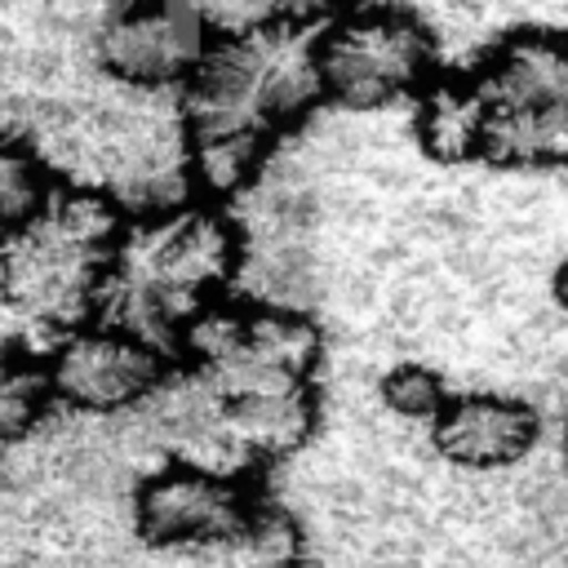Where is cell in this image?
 <instances>
[{"label":"cell","instance_id":"cell-1","mask_svg":"<svg viewBox=\"0 0 568 568\" xmlns=\"http://www.w3.org/2000/svg\"><path fill=\"white\" fill-rule=\"evenodd\" d=\"M315 106L320 75L311 31L257 27L213 36L209 53L178 89L195 195H244Z\"/></svg>","mask_w":568,"mask_h":568},{"label":"cell","instance_id":"cell-2","mask_svg":"<svg viewBox=\"0 0 568 568\" xmlns=\"http://www.w3.org/2000/svg\"><path fill=\"white\" fill-rule=\"evenodd\" d=\"M240 253V222L222 200L186 195L124 213L98 315L178 351L182 333L235 293Z\"/></svg>","mask_w":568,"mask_h":568},{"label":"cell","instance_id":"cell-3","mask_svg":"<svg viewBox=\"0 0 568 568\" xmlns=\"http://www.w3.org/2000/svg\"><path fill=\"white\" fill-rule=\"evenodd\" d=\"M124 213L84 186H53L40 213L0 244V297L18 328L58 337L102 306Z\"/></svg>","mask_w":568,"mask_h":568},{"label":"cell","instance_id":"cell-4","mask_svg":"<svg viewBox=\"0 0 568 568\" xmlns=\"http://www.w3.org/2000/svg\"><path fill=\"white\" fill-rule=\"evenodd\" d=\"M479 106L475 164L501 173L568 169V31L515 27L462 67Z\"/></svg>","mask_w":568,"mask_h":568},{"label":"cell","instance_id":"cell-5","mask_svg":"<svg viewBox=\"0 0 568 568\" xmlns=\"http://www.w3.org/2000/svg\"><path fill=\"white\" fill-rule=\"evenodd\" d=\"M320 102L346 115L413 106L444 71V44L426 13L404 0H346L311 31Z\"/></svg>","mask_w":568,"mask_h":568},{"label":"cell","instance_id":"cell-6","mask_svg":"<svg viewBox=\"0 0 568 568\" xmlns=\"http://www.w3.org/2000/svg\"><path fill=\"white\" fill-rule=\"evenodd\" d=\"M129 532L142 550H204L248 537L275 506L253 475L160 457L129 484Z\"/></svg>","mask_w":568,"mask_h":568},{"label":"cell","instance_id":"cell-7","mask_svg":"<svg viewBox=\"0 0 568 568\" xmlns=\"http://www.w3.org/2000/svg\"><path fill=\"white\" fill-rule=\"evenodd\" d=\"M40 364L53 408H62L67 417L106 422L151 404L169 382L178 355L115 320L93 315L49 337Z\"/></svg>","mask_w":568,"mask_h":568},{"label":"cell","instance_id":"cell-8","mask_svg":"<svg viewBox=\"0 0 568 568\" xmlns=\"http://www.w3.org/2000/svg\"><path fill=\"white\" fill-rule=\"evenodd\" d=\"M195 0H106L89 22V67L138 93H178L213 44Z\"/></svg>","mask_w":568,"mask_h":568},{"label":"cell","instance_id":"cell-9","mask_svg":"<svg viewBox=\"0 0 568 568\" xmlns=\"http://www.w3.org/2000/svg\"><path fill=\"white\" fill-rule=\"evenodd\" d=\"M426 444L439 466L457 475H506L524 466L541 444V408L501 386L448 390L426 426Z\"/></svg>","mask_w":568,"mask_h":568},{"label":"cell","instance_id":"cell-10","mask_svg":"<svg viewBox=\"0 0 568 568\" xmlns=\"http://www.w3.org/2000/svg\"><path fill=\"white\" fill-rule=\"evenodd\" d=\"M53 186H58V178L49 173L36 142L0 129V244L9 235H18L40 213V204L53 195Z\"/></svg>","mask_w":568,"mask_h":568},{"label":"cell","instance_id":"cell-11","mask_svg":"<svg viewBox=\"0 0 568 568\" xmlns=\"http://www.w3.org/2000/svg\"><path fill=\"white\" fill-rule=\"evenodd\" d=\"M49 382L40 355L18 342H0V453L27 439L49 417Z\"/></svg>","mask_w":568,"mask_h":568},{"label":"cell","instance_id":"cell-12","mask_svg":"<svg viewBox=\"0 0 568 568\" xmlns=\"http://www.w3.org/2000/svg\"><path fill=\"white\" fill-rule=\"evenodd\" d=\"M448 399V382H444V368L430 364V359H399V364H386L373 382V404L386 422H399L408 430H422L430 426V417L439 413V404Z\"/></svg>","mask_w":568,"mask_h":568},{"label":"cell","instance_id":"cell-13","mask_svg":"<svg viewBox=\"0 0 568 568\" xmlns=\"http://www.w3.org/2000/svg\"><path fill=\"white\" fill-rule=\"evenodd\" d=\"M195 4L209 18V27L217 36H226V31H257V27L315 31L346 0H195Z\"/></svg>","mask_w":568,"mask_h":568},{"label":"cell","instance_id":"cell-14","mask_svg":"<svg viewBox=\"0 0 568 568\" xmlns=\"http://www.w3.org/2000/svg\"><path fill=\"white\" fill-rule=\"evenodd\" d=\"M550 297H555V311L568 315V253L559 257V266H555V275H550Z\"/></svg>","mask_w":568,"mask_h":568},{"label":"cell","instance_id":"cell-15","mask_svg":"<svg viewBox=\"0 0 568 568\" xmlns=\"http://www.w3.org/2000/svg\"><path fill=\"white\" fill-rule=\"evenodd\" d=\"M564 470H568V426H564Z\"/></svg>","mask_w":568,"mask_h":568}]
</instances>
